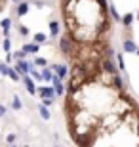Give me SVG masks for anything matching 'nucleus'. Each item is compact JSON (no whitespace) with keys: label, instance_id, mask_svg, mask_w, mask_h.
Segmentation results:
<instances>
[{"label":"nucleus","instance_id":"nucleus-8","mask_svg":"<svg viewBox=\"0 0 139 147\" xmlns=\"http://www.w3.org/2000/svg\"><path fill=\"white\" fill-rule=\"evenodd\" d=\"M4 8H6V0H0V13L4 11Z\"/></svg>","mask_w":139,"mask_h":147},{"label":"nucleus","instance_id":"nucleus-6","mask_svg":"<svg viewBox=\"0 0 139 147\" xmlns=\"http://www.w3.org/2000/svg\"><path fill=\"white\" fill-rule=\"evenodd\" d=\"M116 61H118V67H120V71L126 69V63H124V57L122 55H116Z\"/></svg>","mask_w":139,"mask_h":147},{"label":"nucleus","instance_id":"nucleus-5","mask_svg":"<svg viewBox=\"0 0 139 147\" xmlns=\"http://www.w3.org/2000/svg\"><path fill=\"white\" fill-rule=\"evenodd\" d=\"M109 11H111V16H112V19H114V21H120V19H122V17H120V13L116 11V8H114V4L109 6Z\"/></svg>","mask_w":139,"mask_h":147},{"label":"nucleus","instance_id":"nucleus-3","mask_svg":"<svg viewBox=\"0 0 139 147\" xmlns=\"http://www.w3.org/2000/svg\"><path fill=\"white\" fill-rule=\"evenodd\" d=\"M122 48H124V52H128V54H135V52H137V46H135V42L132 38H126V40H124Z\"/></svg>","mask_w":139,"mask_h":147},{"label":"nucleus","instance_id":"nucleus-10","mask_svg":"<svg viewBox=\"0 0 139 147\" xmlns=\"http://www.w3.org/2000/svg\"><path fill=\"white\" fill-rule=\"evenodd\" d=\"M135 54H137V55H139V48H137V52H135Z\"/></svg>","mask_w":139,"mask_h":147},{"label":"nucleus","instance_id":"nucleus-4","mask_svg":"<svg viewBox=\"0 0 139 147\" xmlns=\"http://www.w3.org/2000/svg\"><path fill=\"white\" fill-rule=\"evenodd\" d=\"M134 19H135V17H134V13H126V16H124L122 19H120V21H122L124 25H126V27H130V25L134 23Z\"/></svg>","mask_w":139,"mask_h":147},{"label":"nucleus","instance_id":"nucleus-9","mask_svg":"<svg viewBox=\"0 0 139 147\" xmlns=\"http://www.w3.org/2000/svg\"><path fill=\"white\" fill-rule=\"evenodd\" d=\"M137 136H139V122H137Z\"/></svg>","mask_w":139,"mask_h":147},{"label":"nucleus","instance_id":"nucleus-7","mask_svg":"<svg viewBox=\"0 0 139 147\" xmlns=\"http://www.w3.org/2000/svg\"><path fill=\"white\" fill-rule=\"evenodd\" d=\"M59 76H67V67H57Z\"/></svg>","mask_w":139,"mask_h":147},{"label":"nucleus","instance_id":"nucleus-11","mask_svg":"<svg viewBox=\"0 0 139 147\" xmlns=\"http://www.w3.org/2000/svg\"><path fill=\"white\" fill-rule=\"evenodd\" d=\"M135 17H137V19H139V11H137V16H135Z\"/></svg>","mask_w":139,"mask_h":147},{"label":"nucleus","instance_id":"nucleus-1","mask_svg":"<svg viewBox=\"0 0 139 147\" xmlns=\"http://www.w3.org/2000/svg\"><path fill=\"white\" fill-rule=\"evenodd\" d=\"M101 67H103V73H107V75H118V69H116L114 59H103Z\"/></svg>","mask_w":139,"mask_h":147},{"label":"nucleus","instance_id":"nucleus-2","mask_svg":"<svg viewBox=\"0 0 139 147\" xmlns=\"http://www.w3.org/2000/svg\"><path fill=\"white\" fill-rule=\"evenodd\" d=\"M111 86L116 90V92H122L124 90V82H122V78H120V75H112V78H111Z\"/></svg>","mask_w":139,"mask_h":147}]
</instances>
